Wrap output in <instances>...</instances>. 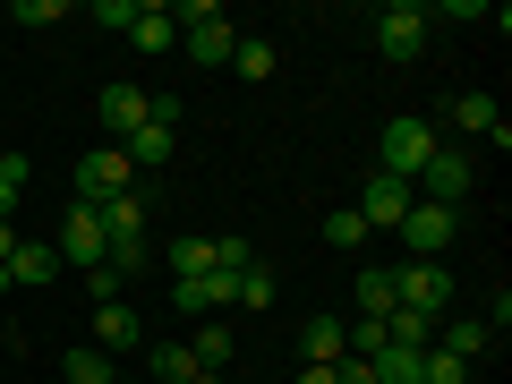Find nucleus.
<instances>
[{
  "instance_id": "nucleus-21",
  "label": "nucleus",
  "mask_w": 512,
  "mask_h": 384,
  "mask_svg": "<svg viewBox=\"0 0 512 384\" xmlns=\"http://www.w3.org/2000/svg\"><path fill=\"white\" fill-rule=\"evenodd\" d=\"M188 274H214V239H205V231L171 239V282H188Z\"/></svg>"
},
{
  "instance_id": "nucleus-26",
  "label": "nucleus",
  "mask_w": 512,
  "mask_h": 384,
  "mask_svg": "<svg viewBox=\"0 0 512 384\" xmlns=\"http://www.w3.org/2000/svg\"><path fill=\"white\" fill-rule=\"evenodd\" d=\"M350 299H359V316H376V325H384V316H393V274H359V291H350Z\"/></svg>"
},
{
  "instance_id": "nucleus-2",
  "label": "nucleus",
  "mask_w": 512,
  "mask_h": 384,
  "mask_svg": "<svg viewBox=\"0 0 512 384\" xmlns=\"http://www.w3.org/2000/svg\"><path fill=\"white\" fill-rule=\"evenodd\" d=\"M393 308H419L427 325L453 316V274H444V256H410L402 274H393Z\"/></svg>"
},
{
  "instance_id": "nucleus-29",
  "label": "nucleus",
  "mask_w": 512,
  "mask_h": 384,
  "mask_svg": "<svg viewBox=\"0 0 512 384\" xmlns=\"http://www.w3.org/2000/svg\"><path fill=\"white\" fill-rule=\"evenodd\" d=\"M86 26H111V35H128V26H137V0H94Z\"/></svg>"
},
{
  "instance_id": "nucleus-9",
  "label": "nucleus",
  "mask_w": 512,
  "mask_h": 384,
  "mask_svg": "<svg viewBox=\"0 0 512 384\" xmlns=\"http://www.w3.org/2000/svg\"><path fill=\"white\" fill-rule=\"evenodd\" d=\"M402 239H410V256H444V248L461 239V214H453V205H427V197H410Z\"/></svg>"
},
{
  "instance_id": "nucleus-15",
  "label": "nucleus",
  "mask_w": 512,
  "mask_h": 384,
  "mask_svg": "<svg viewBox=\"0 0 512 384\" xmlns=\"http://www.w3.org/2000/svg\"><path fill=\"white\" fill-rule=\"evenodd\" d=\"M128 43H137V52H180V26H171V9L163 0H137V26H128Z\"/></svg>"
},
{
  "instance_id": "nucleus-35",
  "label": "nucleus",
  "mask_w": 512,
  "mask_h": 384,
  "mask_svg": "<svg viewBox=\"0 0 512 384\" xmlns=\"http://www.w3.org/2000/svg\"><path fill=\"white\" fill-rule=\"evenodd\" d=\"M9 291H18V282H9V265H0V299H9Z\"/></svg>"
},
{
  "instance_id": "nucleus-33",
  "label": "nucleus",
  "mask_w": 512,
  "mask_h": 384,
  "mask_svg": "<svg viewBox=\"0 0 512 384\" xmlns=\"http://www.w3.org/2000/svg\"><path fill=\"white\" fill-rule=\"evenodd\" d=\"M18 239H26V231H18V222H0V265H9V248H18Z\"/></svg>"
},
{
  "instance_id": "nucleus-7",
  "label": "nucleus",
  "mask_w": 512,
  "mask_h": 384,
  "mask_svg": "<svg viewBox=\"0 0 512 384\" xmlns=\"http://www.w3.org/2000/svg\"><path fill=\"white\" fill-rule=\"evenodd\" d=\"M410 197H419L410 180H393V171H367V180H359V205H350V214H359L367 231H402Z\"/></svg>"
},
{
  "instance_id": "nucleus-30",
  "label": "nucleus",
  "mask_w": 512,
  "mask_h": 384,
  "mask_svg": "<svg viewBox=\"0 0 512 384\" xmlns=\"http://www.w3.org/2000/svg\"><path fill=\"white\" fill-rule=\"evenodd\" d=\"M419 384H470V367L444 359V350H427V359H419Z\"/></svg>"
},
{
  "instance_id": "nucleus-4",
  "label": "nucleus",
  "mask_w": 512,
  "mask_h": 384,
  "mask_svg": "<svg viewBox=\"0 0 512 384\" xmlns=\"http://www.w3.org/2000/svg\"><path fill=\"white\" fill-rule=\"evenodd\" d=\"M52 248H60V265H69V274H94V265L111 256L103 214H94V205H69V214H60V231H52Z\"/></svg>"
},
{
  "instance_id": "nucleus-8",
  "label": "nucleus",
  "mask_w": 512,
  "mask_h": 384,
  "mask_svg": "<svg viewBox=\"0 0 512 384\" xmlns=\"http://www.w3.org/2000/svg\"><path fill=\"white\" fill-rule=\"evenodd\" d=\"M427 26H436V18H427L419 0H393V9H376V52L384 60H419L427 52Z\"/></svg>"
},
{
  "instance_id": "nucleus-5",
  "label": "nucleus",
  "mask_w": 512,
  "mask_h": 384,
  "mask_svg": "<svg viewBox=\"0 0 512 384\" xmlns=\"http://www.w3.org/2000/svg\"><path fill=\"white\" fill-rule=\"evenodd\" d=\"M470 180H478V163H470V154H461V146H436V154L419 163V180H410V188H419L427 205H453V214H461V197H470Z\"/></svg>"
},
{
  "instance_id": "nucleus-20",
  "label": "nucleus",
  "mask_w": 512,
  "mask_h": 384,
  "mask_svg": "<svg viewBox=\"0 0 512 384\" xmlns=\"http://www.w3.org/2000/svg\"><path fill=\"white\" fill-rule=\"evenodd\" d=\"M274 60H282V52H274L265 35H239V43H231V69L248 77V86H265V77H274Z\"/></svg>"
},
{
  "instance_id": "nucleus-18",
  "label": "nucleus",
  "mask_w": 512,
  "mask_h": 384,
  "mask_svg": "<svg viewBox=\"0 0 512 384\" xmlns=\"http://www.w3.org/2000/svg\"><path fill=\"white\" fill-rule=\"evenodd\" d=\"M60 376H69V384H111V376H120V359H111V350H94V342H77L69 359H60Z\"/></svg>"
},
{
  "instance_id": "nucleus-36",
  "label": "nucleus",
  "mask_w": 512,
  "mask_h": 384,
  "mask_svg": "<svg viewBox=\"0 0 512 384\" xmlns=\"http://www.w3.org/2000/svg\"><path fill=\"white\" fill-rule=\"evenodd\" d=\"M111 384H137V376H111Z\"/></svg>"
},
{
  "instance_id": "nucleus-16",
  "label": "nucleus",
  "mask_w": 512,
  "mask_h": 384,
  "mask_svg": "<svg viewBox=\"0 0 512 384\" xmlns=\"http://www.w3.org/2000/svg\"><path fill=\"white\" fill-rule=\"evenodd\" d=\"M444 111H453V128H470V137H495V146H512V128L495 120V103H487V94H453Z\"/></svg>"
},
{
  "instance_id": "nucleus-23",
  "label": "nucleus",
  "mask_w": 512,
  "mask_h": 384,
  "mask_svg": "<svg viewBox=\"0 0 512 384\" xmlns=\"http://www.w3.org/2000/svg\"><path fill=\"white\" fill-rule=\"evenodd\" d=\"M478 350H487V325H478V316H444V359H461V367H470Z\"/></svg>"
},
{
  "instance_id": "nucleus-10",
  "label": "nucleus",
  "mask_w": 512,
  "mask_h": 384,
  "mask_svg": "<svg viewBox=\"0 0 512 384\" xmlns=\"http://www.w3.org/2000/svg\"><path fill=\"white\" fill-rule=\"evenodd\" d=\"M94 120H103V146L137 137V128H146V86H103L94 94Z\"/></svg>"
},
{
  "instance_id": "nucleus-17",
  "label": "nucleus",
  "mask_w": 512,
  "mask_h": 384,
  "mask_svg": "<svg viewBox=\"0 0 512 384\" xmlns=\"http://www.w3.org/2000/svg\"><path fill=\"white\" fill-rule=\"evenodd\" d=\"M188 359H197L205 376H222V367H231V325H222V316H205L197 342H188Z\"/></svg>"
},
{
  "instance_id": "nucleus-34",
  "label": "nucleus",
  "mask_w": 512,
  "mask_h": 384,
  "mask_svg": "<svg viewBox=\"0 0 512 384\" xmlns=\"http://www.w3.org/2000/svg\"><path fill=\"white\" fill-rule=\"evenodd\" d=\"M291 384H333V367H299V376Z\"/></svg>"
},
{
  "instance_id": "nucleus-12",
  "label": "nucleus",
  "mask_w": 512,
  "mask_h": 384,
  "mask_svg": "<svg viewBox=\"0 0 512 384\" xmlns=\"http://www.w3.org/2000/svg\"><path fill=\"white\" fill-rule=\"evenodd\" d=\"M9 282H18V291L60 282V248H52V239H18V248H9Z\"/></svg>"
},
{
  "instance_id": "nucleus-25",
  "label": "nucleus",
  "mask_w": 512,
  "mask_h": 384,
  "mask_svg": "<svg viewBox=\"0 0 512 384\" xmlns=\"http://www.w3.org/2000/svg\"><path fill=\"white\" fill-rule=\"evenodd\" d=\"M367 239H376V231H367V222L350 214V205H342V214H325V248H342V256H359Z\"/></svg>"
},
{
  "instance_id": "nucleus-1",
  "label": "nucleus",
  "mask_w": 512,
  "mask_h": 384,
  "mask_svg": "<svg viewBox=\"0 0 512 384\" xmlns=\"http://www.w3.org/2000/svg\"><path fill=\"white\" fill-rule=\"evenodd\" d=\"M171 26H180V52L197 60V69H231V43H239V26L222 18L214 0H180V9H171Z\"/></svg>"
},
{
  "instance_id": "nucleus-27",
  "label": "nucleus",
  "mask_w": 512,
  "mask_h": 384,
  "mask_svg": "<svg viewBox=\"0 0 512 384\" xmlns=\"http://www.w3.org/2000/svg\"><path fill=\"white\" fill-rule=\"evenodd\" d=\"M18 197H26V163L0 146V222H18Z\"/></svg>"
},
{
  "instance_id": "nucleus-14",
  "label": "nucleus",
  "mask_w": 512,
  "mask_h": 384,
  "mask_svg": "<svg viewBox=\"0 0 512 384\" xmlns=\"http://www.w3.org/2000/svg\"><path fill=\"white\" fill-rule=\"evenodd\" d=\"M299 359H308V367H333V359H342V308H316L308 325H299Z\"/></svg>"
},
{
  "instance_id": "nucleus-3",
  "label": "nucleus",
  "mask_w": 512,
  "mask_h": 384,
  "mask_svg": "<svg viewBox=\"0 0 512 384\" xmlns=\"http://www.w3.org/2000/svg\"><path fill=\"white\" fill-rule=\"evenodd\" d=\"M444 137L419 120V111H402V120H384V137H376V171H393V180H419V163L436 154Z\"/></svg>"
},
{
  "instance_id": "nucleus-11",
  "label": "nucleus",
  "mask_w": 512,
  "mask_h": 384,
  "mask_svg": "<svg viewBox=\"0 0 512 384\" xmlns=\"http://www.w3.org/2000/svg\"><path fill=\"white\" fill-rule=\"evenodd\" d=\"M171 308L222 316V308H239V282H231V274H188V282H171Z\"/></svg>"
},
{
  "instance_id": "nucleus-19",
  "label": "nucleus",
  "mask_w": 512,
  "mask_h": 384,
  "mask_svg": "<svg viewBox=\"0 0 512 384\" xmlns=\"http://www.w3.org/2000/svg\"><path fill=\"white\" fill-rule=\"evenodd\" d=\"M154 384H205V367L197 359H188V342H154Z\"/></svg>"
},
{
  "instance_id": "nucleus-31",
  "label": "nucleus",
  "mask_w": 512,
  "mask_h": 384,
  "mask_svg": "<svg viewBox=\"0 0 512 384\" xmlns=\"http://www.w3.org/2000/svg\"><path fill=\"white\" fill-rule=\"evenodd\" d=\"M18 26H60V0H18Z\"/></svg>"
},
{
  "instance_id": "nucleus-28",
  "label": "nucleus",
  "mask_w": 512,
  "mask_h": 384,
  "mask_svg": "<svg viewBox=\"0 0 512 384\" xmlns=\"http://www.w3.org/2000/svg\"><path fill=\"white\" fill-rule=\"evenodd\" d=\"M282 299V282L265 274V265H248V274H239V308H274Z\"/></svg>"
},
{
  "instance_id": "nucleus-24",
  "label": "nucleus",
  "mask_w": 512,
  "mask_h": 384,
  "mask_svg": "<svg viewBox=\"0 0 512 384\" xmlns=\"http://www.w3.org/2000/svg\"><path fill=\"white\" fill-rule=\"evenodd\" d=\"M248 265H265V256H256V239H248V231H222V239H214V274H231V282H239Z\"/></svg>"
},
{
  "instance_id": "nucleus-13",
  "label": "nucleus",
  "mask_w": 512,
  "mask_h": 384,
  "mask_svg": "<svg viewBox=\"0 0 512 384\" xmlns=\"http://www.w3.org/2000/svg\"><path fill=\"white\" fill-rule=\"evenodd\" d=\"M137 342H146L137 308H128V299H103V308H94V350H111V359H120V350H137Z\"/></svg>"
},
{
  "instance_id": "nucleus-6",
  "label": "nucleus",
  "mask_w": 512,
  "mask_h": 384,
  "mask_svg": "<svg viewBox=\"0 0 512 384\" xmlns=\"http://www.w3.org/2000/svg\"><path fill=\"white\" fill-rule=\"evenodd\" d=\"M128 180H137V171H128V154H120V146H94L86 163L69 171V205H103V197H120Z\"/></svg>"
},
{
  "instance_id": "nucleus-22",
  "label": "nucleus",
  "mask_w": 512,
  "mask_h": 384,
  "mask_svg": "<svg viewBox=\"0 0 512 384\" xmlns=\"http://www.w3.org/2000/svg\"><path fill=\"white\" fill-rule=\"evenodd\" d=\"M120 154H128V171H146V163H171V128H137V137H120Z\"/></svg>"
},
{
  "instance_id": "nucleus-32",
  "label": "nucleus",
  "mask_w": 512,
  "mask_h": 384,
  "mask_svg": "<svg viewBox=\"0 0 512 384\" xmlns=\"http://www.w3.org/2000/svg\"><path fill=\"white\" fill-rule=\"evenodd\" d=\"M86 299H94V308H103V299H120V274H111V265H94V274H86Z\"/></svg>"
}]
</instances>
